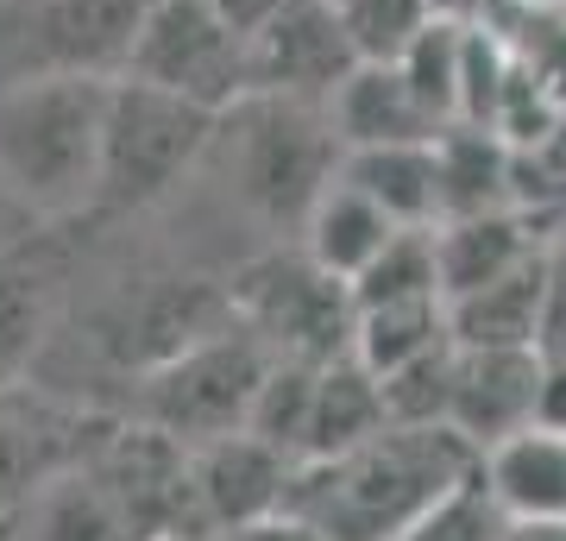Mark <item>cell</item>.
I'll return each instance as SVG.
<instances>
[{"label":"cell","instance_id":"1","mask_svg":"<svg viewBox=\"0 0 566 541\" xmlns=\"http://www.w3.org/2000/svg\"><path fill=\"white\" fill-rule=\"evenodd\" d=\"M479 454L447 428H397L385 422L378 435L340 460H303L290 472L283 510L315 522L327 541H397L403 529L434 510L453 485L472 479Z\"/></svg>","mask_w":566,"mask_h":541},{"label":"cell","instance_id":"2","mask_svg":"<svg viewBox=\"0 0 566 541\" xmlns=\"http://www.w3.org/2000/svg\"><path fill=\"white\" fill-rule=\"evenodd\" d=\"M114 76L32 70L0 89V189L32 221L95 208L102 177V114Z\"/></svg>","mask_w":566,"mask_h":541},{"label":"cell","instance_id":"3","mask_svg":"<svg viewBox=\"0 0 566 541\" xmlns=\"http://www.w3.org/2000/svg\"><path fill=\"white\" fill-rule=\"evenodd\" d=\"M208 158L221 164L227 196L240 201L245 215H259L271 227H303L315 196L340 170V139L327 126L322 101L240 95L233 107H221Z\"/></svg>","mask_w":566,"mask_h":541},{"label":"cell","instance_id":"4","mask_svg":"<svg viewBox=\"0 0 566 541\" xmlns=\"http://www.w3.org/2000/svg\"><path fill=\"white\" fill-rule=\"evenodd\" d=\"M214 107L182 101L158 82L114 76L102 114V177H95V208H151L177 189L214 139Z\"/></svg>","mask_w":566,"mask_h":541},{"label":"cell","instance_id":"5","mask_svg":"<svg viewBox=\"0 0 566 541\" xmlns=\"http://www.w3.org/2000/svg\"><path fill=\"white\" fill-rule=\"evenodd\" d=\"M271 346L245 334L240 321H227L196 346H182L177 360L145 372V422L170 441H214L245 428V409L259 397V378L271 372Z\"/></svg>","mask_w":566,"mask_h":541},{"label":"cell","instance_id":"6","mask_svg":"<svg viewBox=\"0 0 566 541\" xmlns=\"http://www.w3.org/2000/svg\"><path fill=\"white\" fill-rule=\"evenodd\" d=\"M233 321L245 334H259L277 360L327 365L353 353V296L340 278H327L308 259H264L233 283Z\"/></svg>","mask_w":566,"mask_h":541},{"label":"cell","instance_id":"7","mask_svg":"<svg viewBox=\"0 0 566 541\" xmlns=\"http://www.w3.org/2000/svg\"><path fill=\"white\" fill-rule=\"evenodd\" d=\"M126 76L158 82L182 101H202V107H233L252 89L245 76V32L208 7V0H151L139 25V44L126 58Z\"/></svg>","mask_w":566,"mask_h":541},{"label":"cell","instance_id":"8","mask_svg":"<svg viewBox=\"0 0 566 541\" xmlns=\"http://www.w3.org/2000/svg\"><path fill=\"white\" fill-rule=\"evenodd\" d=\"M353 44L334 13V0H277V13L245 39V95H290V101H327L334 82L353 70Z\"/></svg>","mask_w":566,"mask_h":541},{"label":"cell","instance_id":"9","mask_svg":"<svg viewBox=\"0 0 566 541\" xmlns=\"http://www.w3.org/2000/svg\"><path fill=\"white\" fill-rule=\"evenodd\" d=\"M70 240L57 233H7L0 240V397L39 365L44 341L70 296Z\"/></svg>","mask_w":566,"mask_h":541},{"label":"cell","instance_id":"10","mask_svg":"<svg viewBox=\"0 0 566 541\" xmlns=\"http://www.w3.org/2000/svg\"><path fill=\"white\" fill-rule=\"evenodd\" d=\"M535 391H542V353L535 346H453L447 428L472 454H485L504 435L535 422Z\"/></svg>","mask_w":566,"mask_h":541},{"label":"cell","instance_id":"11","mask_svg":"<svg viewBox=\"0 0 566 541\" xmlns=\"http://www.w3.org/2000/svg\"><path fill=\"white\" fill-rule=\"evenodd\" d=\"M151 0H32L25 13V51L32 70H70V76H126V58L139 44Z\"/></svg>","mask_w":566,"mask_h":541},{"label":"cell","instance_id":"12","mask_svg":"<svg viewBox=\"0 0 566 541\" xmlns=\"http://www.w3.org/2000/svg\"><path fill=\"white\" fill-rule=\"evenodd\" d=\"M290 472L296 460H283L277 447H264L259 435H214V441L196 447V466H189V491L202 503V517L233 535V529H252V522L277 517L283 491H290Z\"/></svg>","mask_w":566,"mask_h":541},{"label":"cell","instance_id":"13","mask_svg":"<svg viewBox=\"0 0 566 541\" xmlns=\"http://www.w3.org/2000/svg\"><path fill=\"white\" fill-rule=\"evenodd\" d=\"M322 107H327V126H334L340 152H359V145H416V139L441 133L397 63H353Z\"/></svg>","mask_w":566,"mask_h":541},{"label":"cell","instance_id":"14","mask_svg":"<svg viewBox=\"0 0 566 541\" xmlns=\"http://www.w3.org/2000/svg\"><path fill=\"white\" fill-rule=\"evenodd\" d=\"M479 485L497 517H566V435L528 422L479 454Z\"/></svg>","mask_w":566,"mask_h":541},{"label":"cell","instance_id":"15","mask_svg":"<svg viewBox=\"0 0 566 541\" xmlns=\"http://www.w3.org/2000/svg\"><path fill=\"white\" fill-rule=\"evenodd\" d=\"M547 309V252L516 264L510 278L447 296V341L453 346H535Z\"/></svg>","mask_w":566,"mask_h":541},{"label":"cell","instance_id":"16","mask_svg":"<svg viewBox=\"0 0 566 541\" xmlns=\"http://www.w3.org/2000/svg\"><path fill=\"white\" fill-rule=\"evenodd\" d=\"M296 233H303V252L322 264L327 278L353 283L365 264H371V259L390 246L397 221H390V215H385L371 196H365V189H353V183L334 170V183L315 196V208L303 215V227H296Z\"/></svg>","mask_w":566,"mask_h":541},{"label":"cell","instance_id":"17","mask_svg":"<svg viewBox=\"0 0 566 541\" xmlns=\"http://www.w3.org/2000/svg\"><path fill=\"white\" fill-rule=\"evenodd\" d=\"M542 252L528 221L516 208H491V215H460V221H434V259H441V296H465L479 283L510 278L516 264Z\"/></svg>","mask_w":566,"mask_h":541},{"label":"cell","instance_id":"18","mask_svg":"<svg viewBox=\"0 0 566 541\" xmlns=\"http://www.w3.org/2000/svg\"><path fill=\"white\" fill-rule=\"evenodd\" d=\"M340 177L353 183V189H365L397 227H434L441 221V164H434V139L340 152Z\"/></svg>","mask_w":566,"mask_h":541},{"label":"cell","instance_id":"19","mask_svg":"<svg viewBox=\"0 0 566 541\" xmlns=\"http://www.w3.org/2000/svg\"><path fill=\"white\" fill-rule=\"evenodd\" d=\"M385 428V397L378 378L365 372L353 353L327 360L315 372V403H308V435H303V460H340L353 447H365Z\"/></svg>","mask_w":566,"mask_h":541},{"label":"cell","instance_id":"20","mask_svg":"<svg viewBox=\"0 0 566 541\" xmlns=\"http://www.w3.org/2000/svg\"><path fill=\"white\" fill-rule=\"evenodd\" d=\"M434 164H441V221L516 208L504 133H491V126H447V133H434Z\"/></svg>","mask_w":566,"mask_h":541},{"label":"cell","instance_id":"21","mask_svg":"<svg viewBox=\"0 0 566 541\" xmlns=\"http://www.w3.org/2000/svg\"><path fill=\"white\" fill-rule=\"evenodd\" d=\"M447 346V302H385V309H353V360L385 378L397 365Z\"/></svg>","mask_w":566,"mask_h":541},{"label":"cell","instance_id":"22","mask_svg":"<svg viewBox=\"0 0 566 541\" xmlns=\"http://www.w3.org/2000/svg\"><path fill=\"white\" fill-rule=\"evenodd\" d=\"M353 309H385V302H447L441 259H434V227H397L390 246L346 283Z\"/></svg>","mask_w":566,"mask_h":541},{"label":"cell","instance_id":"23","mask_svg":"<svg viewBox=\"0 0 566 541\" xmlns=\"http://www.w3.org/2000/svg\"><path fill=\"white\" fill-rule=\"evenodd\" d=\"M460 58H465V20L460 13H434V20L422 25V39L397 58V70L409 76L416 101L434 114L441 133L460 126Z\"/></svg>","mask_w":566,"mask_h":541},{"label":"cell","instance_id":"24","mask_svg":"<svg viewBox=\"0 0 566 541\" xmlns=\"http://www.w3.org/2000/svg\"><path fill=\"white\" fill-rule=\"evenodd\" d=\"M315 372L322 365L303 360H271L259 378V397L245 409V435H259L264 447H277L283 460L303 466V435H308V403H315Z\"/></svg>","mask_w":566,"mask_h":541},{"label":"cell","instance_id":"25","mask_svg":"<svg viewBox=\"0 0 566 541\" xmlns=\"http://www.w3.org/2000/svg\"><path fill=\"white\" fill-rule=\"evenodd\" d=\"M334 13L359 63H397L422 39V25L441 13V0H334Z\"/></svg>","mask_w":566,"mask_h":541},{"label":"cell","instance_id":"26","mask_svg":"<svg viewBox=\"0 0 566 541\" xmlns=\"http://www.w3.org/2000/svg\"><path fill=\"white\" fill-rule=\"evenodd\" d=\"M378 397H385V422L397 428H434L447 422V397H453V341L422 353V360L397 365L378 378Z\"/></svg>","mask_w":566,"mask_h":541},{"label":"cell","instance_id":"27","mask_svg":"<svg viewBox=\"0 0 566 541\" xmlns=\"http://www.w3.org/2000/svg\"><path fill=\"white\" fill-rule=\"evenodd\" d=\"M39 541H120V503L95 479H57L39 498Z\"/></svg>","mask_w":566,"mask_h":541},{"label":"cell","instance_id":"28","mask_svg":"<svg viewBox=\"0 0 566 541\" xmlns=\"http://www.w3.org/2000/svg\"><path fill=\"white\" fill-rule=\"evenodd\" d=\"M497 503L485 498V485H479V466H472V479L453 485L434 510H428L416 529H403L397 541H497Z\"/></svg>","mask_w":566,"mask_h":541},{"label":"cell","instance_id":"29","mask_svg":"<svg viewBox=\"0 0 566 541\" xmlns=\"http://www.w3.org/2000/svg\"><path fill=\"white\" fill-rule=\"evenodd\" d=\"M535 422L566 435V353H542V391H535Z\"/></svg>","mask_w":566,"mask_h":541},{"label":"cell","instance_id":"30","mask_svg":"<svg viewBox=\"0 0 566 541\" xmlns=\"http://www.w3.org/2000/svg\"><path fill=\"white\" fill-rule=\"evenodd\" d=\"M233 541H327L315 522H303L296 510H277V517L252 522V529H233Z\"/></svg>","mask_w":566,"mask_h":541},{"label":"cell","instance_id":"31","mask_svg":"<svg viewBox=\"0 0 566 541\" xmlns=\"http://www.w3.org/2000/svg\"><path fill=\"white\" fill-rule=\"evenodd\" d=\"M208 7H214V13L233 25V32H245V39H252V32H259L271 13H277V0H208Z\"/></svg>","mask_w":566,"mask_h":541},{"label":"cell","instance_id":"32","mask_svg":"<svg viewBox=\"0 0 566 541\" xmlns=\"http://www.w3.org/2000/svg\"><path fill=\"white\" fill-rule=\"evenodd\" d=\"M497 541H566V517H504Z\"/></svg>","mask_w":566,"mask_h":541},{"label":"cell","instance_id":"33","mask_svg":"<svg viewBox=\"0 0 566 541\" xmlns=\"http://www.w3.org/2000/svg\"><path fill=\"white\" fill-rule=\"evenodd\" d=\"M0 208H13V201H7V189H0Z\"/></svg>","mask_w":566,"mask_h":541},{"label":"cell","instance_id":"34","mask_svg":"<svg viewBox=\"0 0 566 541\" xmlns=\"http://www.w3.org/2000/svg\"><path fill=\"white\" fill-rule=\"evenodd\" d=\"M441 13H453V0H441Z\"/></svg>","mask_w":566,"mask_h":541}]
</instances>
